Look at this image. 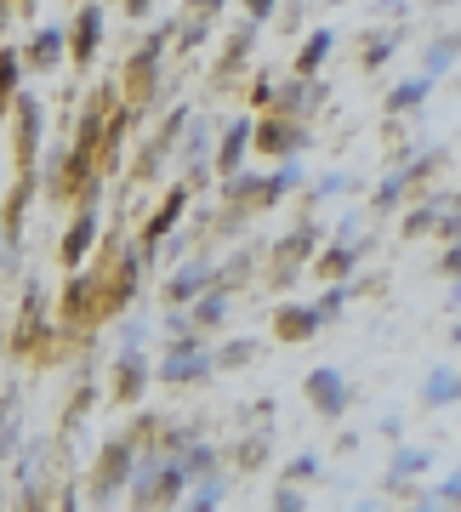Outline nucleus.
I'll list each match as a JSON object with an SVG mask.
<instances>
[{
    "label": "nucleus",
    "instance_id": "7ed1b4c3",
    "mask_svg": "<svg viewBox=\"0 0 461 512\" xmlns=\"http://www.w3.org/2000/svg\"><path fill=\"white\" fill-rule=\"evenodd\" d=\"M450 501H461V478H450Z\"/></svg>",
    "mask_w": 461,
    "mask_h": 512
},
{
    "label": "nucleus",
    "instance_id": "f03ea898",
    "mask_svg": "<svg viewBox=\"0 0 461 512\" xmlns=\"http://www.w3.org/2000/svg\"><path fill=\"white\" fill-rule=\"evenodd\" d=\"M427 399H433V404H444V399H450V376H444V370L433 376V393H427Z\"/></svg>",
    "mask_w": 461,
    "mask_h": 512
},
{
    "label": "nucleus",
    "instance_id": "f257e3e1",
    "mask_svg": "<svg viewBox=\"0 0 461 512\" xmlns=\"http://www.w3.org/2000/svg\"><path fill=\"white\" fill-rule=\"evenodd\" d=\"M314 399H319V404H331V410H342V382L319 370V376H314Z\"/></svg>",
    "mask_w": 461,
    "mask_h": 512
}]
</instances>
